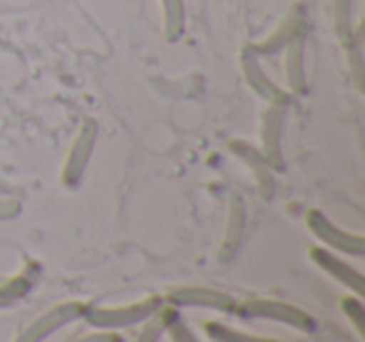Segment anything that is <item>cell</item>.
I'll use <instances>...</instances> for the list:
<instances>
[{
  "label": "cell",
  "instance_id": "cell-1",
  "mask_svg": "<svg viewBox=\"0 0 365 342\" xmlns=\"http://www.w3.org/2000/svg\"><path fill=\"white\" fill-rule=\"evenodd\" d=\"M163 305H165L163 295H145L125 305H88L83 320L96 330H125V327L143 325Z\"/></svg>",
  "mask_w": 365,
  "mask_h": 342
},
{
  "label": "cell",
  "instance_id": "cell-2",
  "mask_svg": "<svg viewBox=\"0 0 365 342\" xmlns=\"http://www.w3.org/2000/svg\"><path fill=\"white\" fill-rule=\"evenodd\" d=\"M233 315H238L240 320H270L288 325L293 330L300 332H315V320L310 312H305L303 307L293 305L285 300H273V297H253V300H243L235 305Z\"/></svg>",
  "mask_w": 365,
  "mask_h": 342
},
{
  "label": "cell",
  "instance_id": "cell-3",
  "mask_svg": "<svg viewBox=\"0 0 365 342\" xmlns=\"http://www.w3.org/2000/svg\"><path fill=\"white\" fill-rule=\"evenodd\" d=\"M88 310V302L83 300H66V302H58V305L48 307L46 312L31 320L13 342H46L48 337H53L58 330L63 327L73 325V322L83 320Z\"/></svg>",
  "mask_w": 365,
  "mask_h": 342
},
{
  "label": "cell",
  "instance_id": "cell-4",
  "mask_svg": "<svg viewBox=\"0 0 365 342\" xmlns=\"http://www.w3.org/2000/svg\"><path fill=\"white\" fill-rule=\"evenodd\" d=\"M305 225H308L310 235H313L323 247H328V250L343 252V255H350V257H363V252H365L363 235H360V232H348V230H343V227H338L328 215H325V212L308 210V215H305Z\"/></svg>",
  "mask_w": 365,
  "mask_h": 342
},
{
  "label": "cell",
  "instance_id": "cell-5",
  "mask_svg": "<svg viewBox=\"0 0 365 342\" xmlns=\"http://www.w3.org/2000/svg\"><path fill=\"white\" fill-rule=\"evenodd\" d=\"M98 123L93 118L81 123L76 133V140H73L71 150L66 155V162H63V172H61V180L63 185L68 187H78L86 175L88 165L93 160V152H96V145H98Z\"/></svg>",
  "mask_w": 365,
  "mask_h": 342
},
{
  "label": "cell",
  "instance_id": "cell-6",
  "mask_svg": "<svg viewBox=\"0 0 365 342\" xmlns=\"http://www.w3.org/2000/svg\"><path fill=\"white\" fill-rule=\"evenodd\" d=\"M163 300L168 305L178 307H205V310H215V312H233L238 300H235L230 292L218 290V287L210 285H178L163 295Z\"/></svg>",
  "mask_w": 365,
  "mask_h": 342
},
{
  "label": "cell",
  "instance_id": "cell-7",
  "mask_svg": "<svg viewBox=\"0 0 365 342\" xmlns=\"http://www.w3.org/2000/svg\"><path fill=\"white\" fill-rule=\"evenodd\" d=\"M288 118V103H268L260 120V152L270 162L273 170H283V133Z\"/></svg>",
  "mask_w": 365,
  "mask_h": 342
},
{
  "label": "cell",
  "instance_id": "cell-8",
  "mask_svg": "<svg viewBox=\"0 0 365 342\" xmlns=\"http://www.w3.org/2000/svg\"><path fill=\"white\" fill-rule=\"evenodd\" d=\"M310 260H313L315 265L325 272V275H330L335 282H340L345 290H350L353 295H358V297L363 295V287H365L363 285V275H360L353 265H348V262H345L340 255H335L333 250H328V247H323V245L310 247Z\"/></svg>",
  "mask_w": 365,
  "mask_h": 342
},
{
  "label": "cell",
  "instance_id": "cell-9",
  "mask_svg": "<svg viewBox=\"0 0 365 342\" xmlns=\"http://www.w3.org/2000/svg\"><path fill=\"white\" fill-rule=\"evenodd\" d=\"M240 68H243V78H245V83H248V88L258 98H263V100H268V103H288L285 90L270 81L263 63H260L258 53H255L253 48H245L243 51V56H240Z\"/></svg>",
  "mask_w": 365,
  "mask_h": 342
},
{
  "label": "cell",
  "instance_id": "cell-10",
  "mask_svg": "<svg viewBox=\"0 0 365 342\" xmlns=\"http://www.w3.org/2000/svg\"><path fill=\"white\" fill-rule=\"evenodd\" d=\"M228 147L240 162H245V165L250 167L260 195L273 197V192H275V175H273V172L275 170L270 167V162L265 160V155L260 152V147L250 145V142H245V140H230Z\"/></svg>",
  "mask_w": 365,
  "mask_h": 342
},
{
  "label": "cell",
  "instance_id": "cell-11",
  "mask_svg": "<svg viewBox=\"0 0 365 342\" xmlns=\"http://www.w3.org/2000/svg\"><path fill=\"white\" fill-rule=\"evenodd\" d=\"M300 33H303V18H300V8H293V11L278 23V28H275L270 36H265L260 43H255L253 51L258 53V58L278 56V53H283Z\"/></svg>",
  "mask_w": 365,
  "mask_h": 342
},
{
  "label": "cell",
  "instance_id": "cell-12",
  "mask_svg": "<svg viewBox=\"0 0 365 342\" xmlns=\"http://www.w3.org/2000/svg\"><path fill=\"white\" fill-rule=\"evenodd\" d=\"M38 275H41V270H38L36 262H28L16 275L3 277V280H0V307H8V305H13V302L23 300V297L33 290Z\"/></svg>",
  "mask_w": 365,
  "mask_h": 342
},
{
  "label": "cell",
  "instance_id": "cell-13",
  "mask_svg": "<svg viewBox=\"0 0 365 342\" xmlns=\"http://www.w3.org/2000/svg\"><path fill=\"white\" fill-rule=\"evenodd\" d=\"M285 83L288 90L300 95L308 88V78H305V38L300 33L288 48H285Z\"/></svg>",
  "mask_w": 365,
  "mask_h": 342
},
{
  "label": "cell",
  "instance_id": "cell-14",
  "mask_svg": "<svg viewBox=\"0 0 365 342\" xmlns=\"http://www.w3.org/2000/svg\"><path fill=\"white\" fill-rule=\"evenodd\" d=\"M203 330L213 342H280V340H275V337L253 335V332L238 330V327H230V325H225V322H215V320L203 322Z\"/></svg>",
  "mask_w": 365,
  "mask_h": 342
},
{
  "label": "cell",
  "instance_id": "cell-15",
  "mask_svg": "<svg viewBox=\"0 0 365 342\" xmlns=\"http://www.w3.org/2000/svg\"><path fill=\"white\" fill-rule=\"evenodd\" d=\"M163 31L168 41H178L185 31V0H160Z\"/></svg>",
  "mask_w": 365,
  "mask_h": 342
},
{
  "label": "cell",
  "instance_id": "cell-16",
  "mask_svg": "<svg viewBox=\"0 0 365 342\" xmlns=\"http://www.w3.org/2000/svg\"><path fill=\"white\" fill-rule=\"evenodd\" d=\"M178 307L173 305H163L160 310L155 312L153 317H148L145 322L140 325V332H138L135 342H160L163 335H165V327H168V320H170V315L175 312Z\"/></svg>",
  "mask_w": 365,
  "mask_h": 342
},
{
  "label": "cell",
  "instance_id": "cell-17",
  "mask_svg": "<svg viewBox=\"0 0 365 342\" xmlns=\"http://www.w3.org/2000/svg\"><path fill=\"white\" fill-rule=\"evenodd\" d=\"M245 230V205L238 195L230 200V215H228V232H225V250L233 252L240 242V235Z\"/></svg>",
  "mask_w": 365,
  "mask_h": 342
},
{
  "label": "cell",
  "instance_id": "cell-18",
  "mask_svg": "<svg viewBox=\"0 0 365 342\" xmlns=\"http://www.w3.org/2000/svg\"><path fill=\"white\" fill-rule=\"evenodd\" d=\"M333 23L335 33L343 43H348L355 36L350 31V23H353V0H333Z\"/></svg>",
  "mask_w": 365,
  "mask_h": 342
},
{
  "label": "cell",
  "instance_id": "cell-19",
  "mask_svg": "<svg viewBox=\"0 0 365 342\" xmlns=\"http://www.w3.org/2000/svg\"><path fill=\"white\" fill-rule=\"evenodd\" d=\"M340 310H343V315L353 322V330L358 332L360 337H365V307H363V302H360V297L345 295L343 300H340Z\"/></svg>",
  "mask_w": 365,
  "mask_h": 342
},
{
  "label": "cell",
  "instance_id": "cell-20",
  "mask_svg": "<svg viewBox=\"0 0 365 342\" xmlns=\"http://www.w3.org/2000/svg\"><path fill=\"white\" fill-rule=\"evenodd\" d=\"M165 335L170 337V342H203L193 330L190 325L180 317V310H175L168 320V327H165Z\"/></svg>",
  "mask_w": 365,
  "mask_h": 342
},
{
  "label": "cell",
  "instance_id": "cell-21",
  "mask_svg": "<svg viewBox=\"0 0 365 342\" xmlns=\"http://www.w3.org/2000/svg\"><path fill=\"white\" fill-rule=\"evenodd\" d=\"M73 342H125V337L115 330H101V332H88V335L78 337Z\"/></svg>",
  "mask_w": 365,
  "mask_h": 342
},
{
  "label": "cell",
  "instance_id": "cell-22",
  "mask_svg": "<svg viewBox=\"0 0 365 342\" xmlns=\"http://www.w3.org/2000/svg\"><path fill=\"white\" fill-rule=\"evenodd\" d=\"M23 212V202L13 200V197H0V222L3 220H16Z\"/></svg>",
  "mask_w": 365,
  "mask_h": 342
},
{
  "label": "cell",
  "instance_id": "cell-23",
  "mask_svg": "<svg viewBox=\"0 0 365 342\" xmlns=\"http://www.w3.org/2000/svg\"><path fill=\"white\" fill-rule=\"evenodd\" d=\"M0 280H3V275H0Z\"/></svg>",
  "mask_w": 365,
  "mask_h": 342
}]
</instances>
